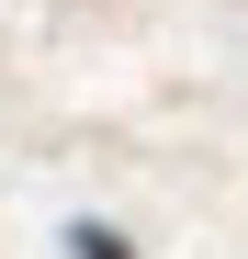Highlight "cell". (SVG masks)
I'll return each mask as SVG.
<instances>
[{
  "instance_id": "1",
  "label": "cell",
  "mask_w": 248,
  "mask_h": 259,
  "mask_svg": "<svg viewBox=\"0 0 248 259\" xmlns=\"http://www.w3.org/2000/svg\"><path fill=\"white\" fill-rule=\"evenodd\" d=\"M68 248H79V259H136V248H124V237H113V226H79V237H68Z\"/></svg>"
}]
</instances>
